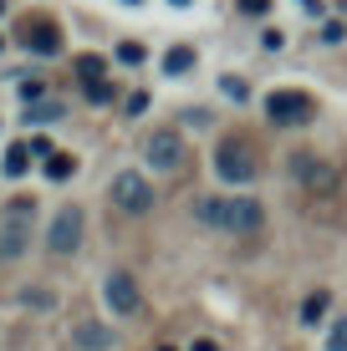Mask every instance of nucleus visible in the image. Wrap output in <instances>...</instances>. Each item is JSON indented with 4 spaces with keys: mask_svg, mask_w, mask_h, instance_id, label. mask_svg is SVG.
Segmentation results:
<instances>
[{
    "mask_svg": "<svg viewBox=\"0 0 347 351\" xmlns=\"http://www.w3.org/2000/svg\"><path fill=\"white\" fill-rule=\"evenodd\" d=\"M302 5H306V10H317V5H322V0H302Z\"/></svg>",
    "mask_w": 347,
    "mask_h": 351,
    "instance_id": "a878e982",
    "label": "nucleus"
},
{
    "mask_svg": "<svg viewBox=\"0 0 347 351\" xmlns=\"http://www.w3.org/2000/svg\"><path fill=\"white\" fill-rule=\"evenodd\" d=\"M31 173V143H10L5 148V178H21Z\"/></svg>",
    "mask_w": 347,
    "mask_h": 351,
    "instance_id": "9b49d317",
    "label": "nucleus"
},
{
    "mask_svg": "<svg viewBox=\"0 0 347 351\" xmlns=\"http://www.w3.org/2000/svg\"><path fill=\"white\" fill-rule=\"evenodd\" d=\"M46 250H52V255H77V250H82V209H77V204L56 209L52 234H46Z\"/></svg>",
    "mask_w": 347,
    "mask_h": 351,
    "instance_id": "6e6552de",
    "label": "nucleus"
},
{
    "mask_svg": "<svg viewBox=\"0 0 347 351\" xmlns=\"http://www.w3.org/2000/svg\"><path fill=\"white\" fill-rule=\"evenodd\" d=\"M102 71H107V66H102V56H77V77H82V82H98Z\"/></svg>",
    "mask_w": 347,
    "mask_h": 351,
    "instance_id": "dca6fc26",
    "label": "nucleus"
},
{
    "mask_svg": "<svg viewBox=\"0 0 347 351\" xmlns=\"http://www.w3.org/2000/svg\"><path fill=\"white\" fill-rule=\"evenodd\" d=\"M194 66V46H174V51H164V71L169 77H179V71Z\"/></svg>",
    "mask_w": 347,
    "mask_h": 351,
    "instance_id": "ddd939ff",
    "label": "nucleus"
},
{
    "mask_svg": "<svg viewBox=\"0 0 347 351\" xmlns=\"http://www.w3.org/2000/svg\"><path fill=\"white\" fill-rule=\"evenodd\" d=\"M113 92H117V87H113V82H107V77L87 82V102H98V107H102V102H113Z\"/></svg>",
    "mask_w": 347,
    "mask_h": 351,
    "instance_id": "a211bd4d",
    "label": "nucleus"
},
{
    "mask_svg": "<svg viewBox=\"0 0 347 351\" xmlns=\"http://www.w3.org/2000/svg\"><path fill=\"white\" fill-rule=\"evenodd\" d=\"M31 158H52V143H46V138H31Z\"/></svg>",
    "mask_w": 347,
    "mask_h": 351,
    "instance_id": "393cba45",
    "label": "nucleus"
},
{
    "mask_svg": "<svg viewBox=\"0 0 347 351\" xmlns=\"http://www.w3.org/2000/svg\"><path fill=\"white\" fill-rule=\"evenodd\" d=\"M71 173H77V158H67V153H52V158H46V178H52V184H67Z\"/></svg>",
    "mask_w": 347,
    "mask_h": 351,
    "instance_id": "4468645a",
    "label": "nucleus"
},
{
    "mask_svg": "<svg viewBox=\"0 0 347 351\" xmlns=\"http://www.w3.org/2000/svg\"><path fill=\"white\" fill-rule=\"evenodd\" d=\"M107 199H113V209H123V214H148L153 209V184L143 173H117L113 184H107Z\"/></svg>",
    "mask_w": 347,
    "mask_h": 351,
    "instance_id": "39448f33",
    "label": "nucleus"
},
{
    "mask_svg": "<svg viewBox=\"0 0 347 351\" xmlns=\"http://www.w3.org/2000/svg\"><path fill=\"white\" fill-rule=\"evenodd\" d=\"M31 229H36V199H10L0 214V260H21L31 250Z\"/></svg>",
    "mask_w": 347,
    "mask_h": 351,
    "instance_id": "f03ea898",
    "label": "nucleus"
},
{
    "mask_svg": "<svg viewBox=\"0 0 347 351\" xmlns=\"http://www.w3.org/2000/svg\"><path fill=\"white\" fill-rule=\"evenodd\" d=\"M296 178H302L306 189H317V193L337 189V168H332V163H322V158H296Z\"/></svg>",
    "mask_w": 347,
    "mask_h": 351,
    "instance_id": "1a4fd4ad",
    "label": "nucleus"
},
{
    "mask_svg": "<svg viewBox=\"0 0 347 351\" xmlns=\"http://www.w3.org/2000/svg\"><path fill=\"white\" fill-rule=\"evenodd\" d=\"M260 46H266V51H281L286 36H281V31H266V36H260Z\"/></svg>",
    "mask_w": 347,
    "mask_h": 351,
    "instance_id": "b1692460",
    "label": "nucleus"
},
{
    "mask_svg": "<svg viewBox=\"0 0 347 351\" xmlns=\"http://www.w3.org/2000/svg\"><path fill=\"white\" fill-rule=\"evenodd\" d=\"M220 87H225V97H235V102H245V97H250V87H245L240 77H225Z\"/></svg>",
    "mask_w": 347,
    "mask_h": 351,
    "instance_id": "412c9836",
    "label": "nucleus"
},
{
    "mask_svg": "<svg viewBox=\"0 0 347 351\" xmlns=\"http://www.w3.org/2000/svg\"><path fill=\"white\" fill-rule=\"evenodd\" d=\"M46 97V82H26V87H21V102H41Z\"/></svg>",
    "mask_w": 347,
    "mask_h": 351,
    "instance_id": "4be33fe9",
    "label": "nucleus"
},
{
    "mask_svg": "<svg viewBox=\"0 0 347 351\" xmlns=\"http://www.w3.org/2000/svg\"><path fill=\"white\" fill-rule=\"evenodd\" d=\"M174 5H184V0H174Z\"/></svg>",
    "mask_w": 347,
    "mask_h": 351,
    "instance_id": "cd10ccee",
    "label": "nucleus"
},
{
    "mask_svg": "<svg viewBox=\"0 0 347 351\" xmlns=\"http://www.w3.org/2000/svg\"><path fill=\"white\" fill-rule=\"evenodd\" d=\"M77 346H87V351H107L113 346V331H107V326H98V321H87L77 331Z\"/></svg>",
    "mask_w": 347,
    "mask_h": 351,
    "instance_id": "f8f14e48",
    "label": "nucleus"
},
{
    "mask_svg": "<svg viewBox=\"0 0 347 351\" xmlns=\"http://www.w3.org/2000/svg\"><path fill=\"white\" fill-rule=\"evenodd\" d=\"M194 219L210 229H225V234H250V229L266 224V209L256 199H199Z\"/></svg>",
    "mask_w": 347,
    "mask_h": 351,
    "instance_id": "f257e3e1",
    "label": "nucleus"
},
{
    "mask_svg": "<svg viewBox=\"0 0 347 351\" xmlns=\"http://www.w3.org/2000/svg\"><path fill=\"white\" fill-rule=\"evenodd\" d=\"M0 46H5V41H0Z\"/></svg>",
    "mask_w": 347,
    "mask_h": 351,
    "instance_id": "c85d7f7f",
    "label": "nucleus"
},
{
    "mask_svg": "<svg viewBox=\"0 0 347 351\" xmlns=\"http://www.w3.org/2000/svg\"><path fill=\"white\" fill-rule=\"evenodd\" d=\"M117 62L138 66V62H143V46H138V41H123V46H117Z\"/></svg>",
    "mask_w": 347,
    "mask_h": 351,
    "instance_id": "aec40b11",
    "label": "nucleus"
},
{
    "mask_svg": "<svg viewBox=\"0 0 347 351\" xmlns=\"http://www.w3.org/2000/svg\"><path fill=\"white\" fill-rule=\"evenodd\" d=\"M102 300H107V311H113V316H138V311H143V290H138V280H133L128 270H107Z\"/></svg>",
    "mask_w": 347,
    "mask_h": 351,
    "instance_id": "0eeeda50",
    "label": "nucleus"
},
{
    "mask_svg": "<svg viewBox=\"0 0 347 351\" xmlns=\"http://www.w3.org/2000/svg\"><path fill=\"white\" fill-rule=\"evenodd\" d=\"M26 46L36 56H56L62 51V31H56L52 21H26Z\"/></svg>",
    "mask_w": 347,
    "mask_h": 351,
    "instance_id": "9d476101",
    "label": "nucleus"
},
{
    "mask_svg": "<svg viewBox=\"0 0 347 351\" xmlns=\"http://www.w3.org/2000/svg\"><path fill=\"white\" fill-rule=\"evenodd\" d=\"M322 316H327V290H312V295H306V306H302V321H306V326H322Z\"/></svg>",
    "mask_w": 347,
    "mask_h": 351,
    "instance_id": "2eb2a0df",
    "label": "nucleus"
},
{
    "mask_svg": "<svg viewBox=\"0 0 347 351\" xmlns=\"http://www.w3.org/2000/svg\"><path fill=\"white\" fill-rule=\"evenodd\" d=\"M327 351H347V316L327 331Z\"/></svg>",
    "mask_w": 347,
    "mask_h": 351,
    "instance_id": "6ab92c4d",
    "label": "nucleus"
},
{
    "mask_svg": "<svg viewBox=\"0 0 347 351\" xmlns=\"http://www.w3.org/2000/svg\"><path fill=\"white\" fill-rule=\"evenodd\" d=\"M214 173L225 178V184H250V178L260 173V153L250 138H220V148H214Z\"/></svg>",
    "mask_w": 347,
    "mask_h": 351,
    "instance_id": "7ed1b4c3",
    "label": "nucleus"
},
{
    "mask_svg": "<svg viewBox=\"0 0 347 351\" xmlns=\"http://www.w3.org/2000/svg\"><path fill=\"white\" fill-rule=\"evenodd\" d=\"M46 117H62L56 102H26V123H46Z\"/></svg>",
    "mask_w": 347,
    "mask_h": 351,
    "instance_id": "f3484780",
    "label": "nucleus"
},
{
    "mask_svg": "<svg viewBox=\"0 0 347 351\" xmlns=\"http://www.w3.org/2000/svg\"><path fill=\"white\" fill-rule=\"evenodd\" d=\"M143 158L159 168V173H184L189 168V143L179 138L174 128H164V132H153V138L143 143Z\"/></svg>",
    "mask_w": 347,
    "mask_h": 351,
    "instance_id": "20e7f679",
    "label": "nucleus"
},
{
    "mask_svg": "<svg viewBox=\"0 0 347 351\" xmlns=\"http://www.w3.org/2000/svg\"><path fill=\"white\" fill-rule=\"evenodd\" d=\"M266 117L276 128H302V123H312V117H317V102L306 92H271L266 97Z\"/></svg>",
    "mask_w": 347,
    "mask_h": 351,
    "instance_id": "423d86ee",
    "label": "nucleus"
},
{
    "mask_svg": "<svg viewBox=\"0 0 347 351\" xmlns=\"http://www.w3.org/2000/svg\"><path fill=\"white\" fill-rule=\"evenodd\" d=\"M159 351H174V346H159Z\"/></svg>",
    "mask_w": 347,
    "mask_h": 351,
    "instance_id": "bb28decb",
    "label": "nucleus"
},
{
    "mask_svg": "<svg viewBox=\"0 0 347 351\" xmlns=\"http://www.w3.org/2000/svg\"><path fill=\"white\" fill-rule=\"evenodd\" d=\"M240 10H245V16H266L271 0H240Z\"/></svg>",
    "mask_w": 347,
    "mask_h": 351,
    "instance_id": "5701e85b",
    "label": "nucleus"
}]
</instances>
